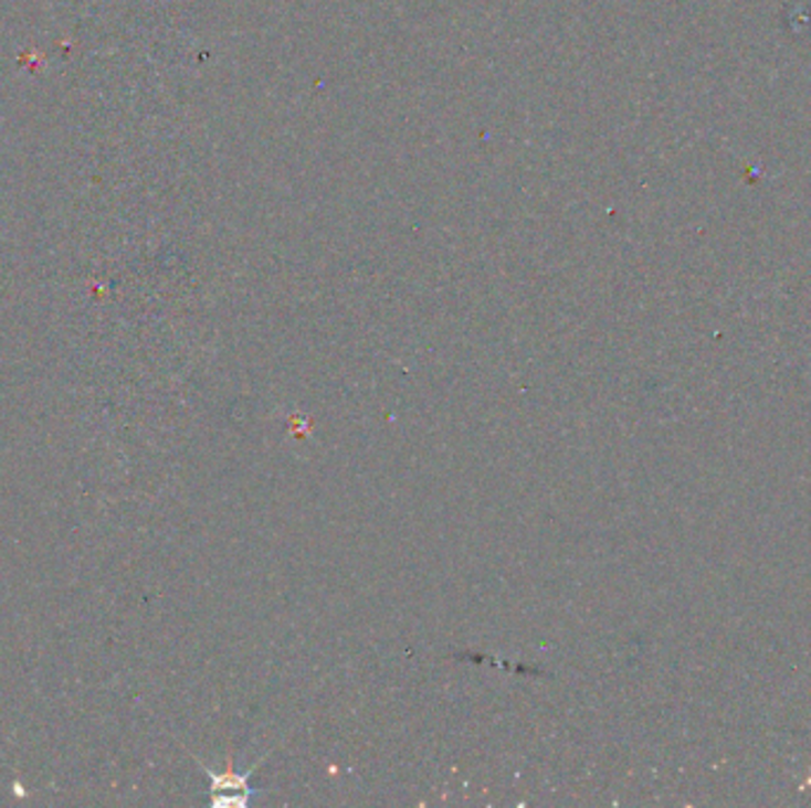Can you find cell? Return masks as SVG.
<instances>
[{
	"label": "cell",
	"mask_w": 811,
	"mask_h": 808,
	"mask_svg": "<svg viewBox=\"0 0 811 808\" xmlns=\"http://www.w3.org/2000/svg\"><path fill=\"white\" fill-rule=\"evenodd\" d=\"M262 762H256L250 770H245L242 775H238L233 768L229 770L207 768V775L212 778V806H238V808L250 806V801L254 799V789L250 787V778L256 773Z\"/></svg>",
	"instance_id": "6da1fadb"
}]
</instances>
